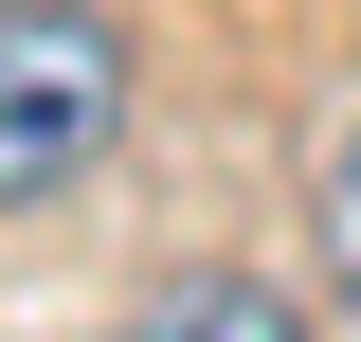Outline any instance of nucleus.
Listing matches in <instances>:
<instances>
[{
	"label": "nucleus",
	"mask_w": 361,
	"mask_h": 342,
	"mask_svg": "<svg viewBox=\"0 0 361 342\" xmlns=\"http://www.w3.org/2000/svg\"><path fill=\"white\" fill-rule=\"evenodd\" d=\"M307 253H325V289L361 306V127H325V163H307Z\"/></svg>",
	"instance_id": "nucleus-3"
},
{
	"label": "nucleus",
	"mask_w": 361,
	"mask_h": 342,
	"mask_svg": "<svg viewBox=\"0 0 361 342\" xmlns=\"http://www.w3.org/2000/svg\"><path fill=\"white\" fill-rule=\"evenodd\" d=\"M109 342H307V306L271 289V270H163Z\"/></svg>",
	"instance_id": "nucleus-2"
},
{
	"label": "nucleus",
	"mask_w": 361,
	"mask_h": 342,
	"mask_svg": "<svg viewBox=\"0 0 361 342\" xmlns=\"http://www.w3.org/2000/svg\"><path fill=\"white\" fill-rule=\"evenodd\" d=\"M127 18H90V0H0V216L73 198L127 127Z\"/></svg>",
	"instance_id": "nucleus-1"
}]
</instances>
